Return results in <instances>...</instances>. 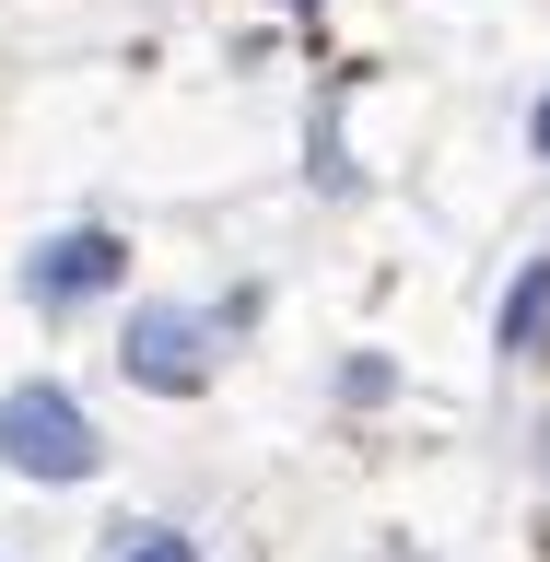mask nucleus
Returning a JSON list of instances; mask_svg holds the SVG:
<instances>
[{
	"label": "nucleus",
	"mask_w": 550,
	"mask_h": 562,
	"mask_svg": "<svg viewBox=\"0 0 550 562\" xmlns=\"http://www.w3.org/2000/svg\"><path fill=\"white\" fill-rule=\"evenodd\" d=\"M0 469L35 492H82L105 469V434L59 375H24V386H0Z\"/></svg>",
	"instance_id": "1"
},
{
	"label": "nucleus",
	"mask_w": 550,
	"mask_h": 562,
	"mask_svg": "<svg viewBox=\"0 0 550 562\" xmlns=\"http://www.w3.org/2000/svg\"><path fill=\"white\" fill-rule=\"evenodd\" d=\"M246 305H258V293H223V305H141L130 340H117L130 386H153V398H200L211 363H223V328H246Z\"/></svg>",
	"instance_id": "2"
},
{
	"label": "nucleus",
	"mask_w": 550,
	"mask_h": 562,
	"mask_svg": "<svg viewBox=\"0 0 550 562\" xmlns=\"http://www.w3.org/2000/svg\"><path fill=\"white\" fill-rule=\"evenodd\" d=\"M117 281H130V235H117V223H59V235L24 258V305L70 316V305H94V293H117Z\"/></svg>",
	"instance_id": "3"
},
{
	"label": "nucleus",
	"mask_w": 550,
	"mask_h": 562,
	"mask_svg": "<svg viewBox=\"0 0 550 562\" xmlns=\"http://www.w3.org/2000/svg\"><path fill=\"white\" fill-rule=\"evenodd\" d=\"M539 340H550V258H527V270L504 281V316H492V351H504V363H539Z\"/></svg>",
	"instance_id": "4"
},
{
	"label": "nucleus",
	"mask_w": 550,
	"mask_h": 562,
	"mask_svg": "<svg viewBox=\"0 0 550 562\" xmlns=\"http://www.w3.org/2000/svg\"><path fill=\"white\" fill-rule=\"evenodd\" d=\"M105 562H200V539L165 527V516H117L105 527Z\"/></svg>",
	"instance_id": "5"
},
{
	"label": "nucleus",
	"mask_w": 550,
	"mask_h": 562,
	"mask_svg": "<svg viewBox=\"0 0 550 562\" xmlns=\"http://www.w3.org/2000/svg\"><path fill=\"white\" fill-rule=\"evenodd\" d=\"M305 153H316V188L340 200L351 188V140H340V105H316V130H305Z\"/></svg>",
	"instance_id": "6"
},
{
	"label": "nucleus",
	"mask_w": 550,
	"mask_h": 562,
	"mask_svg": "<svg viewBox=\"0 0 550 562\" xmlns=\"http://www.w3.org/2000/svg\"><path fill=\"white\" fill-rule=\"evenodd\" d=\"M386 386H399V363H375V351H351V363H340V398H386Z\"/></svg>",
	"instance_id": "7"
},
{
	"label": "nucleus",
	"mask_w": 550,
	"mask_h": 562,
	"mask_svg": "<svg viewBox=\"0 0 550 562\" xmlns=\"http://www.w3.org/2000/svg\"><path fill=\"white\" fill-rule=\"evenodd\" d=\"M527 140H539V165H550V94H539V105H527Z\"/></svg>",
	"instance_id": "8"
},
{
	"label": "nucleus",
	"mask_w": 550,
	"mask_h": 562,
	"mask_svg": "<svg viewBox=\"0 0 550 562\" xmlns=\"http://www.w3.org/2000/svg\"><path fill=\"white\" fill-rule=\"evenodd\" d=\"M281 12H316V0H281Z\"/></svg>",
	"instance_id": "9"
},
{
	"label": "nucleus",
	"mask_w": 550,
	"mask_h": 562,
	"mask_svg": "<svg viewBox=\"0 0 550 562\" xmlns=\"http://www.w3.org/2000/svg\"><path fill=\"white\" fill-rule=\"evenodd\" d=\"M539 539H550V527H539Z\"/></svg>",
	"instance_id": "10"
}]
</instances>
